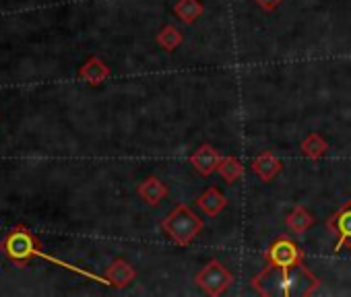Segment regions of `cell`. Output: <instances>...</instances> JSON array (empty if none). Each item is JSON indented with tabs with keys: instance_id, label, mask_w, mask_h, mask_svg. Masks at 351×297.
Instances as JSON below:
<instances>
[{
	"instance_id": "obj_9",
	"label": "cell",
	"mask_w": 351,
	"mask_h": 297,
	"mask_svg": "<svg viewBox=\"0 0 351 297\" xmlns=\"http://www.w3.org/2000/svg\"><path fill=\"white\" fill-rule=\"evenodd\" d=\"M197 205L201 207V211L207 215V217H217L226 207H228V198L223 196V192L215 186L207 188L199 198H197Z\"/></svg>"
},
{
	"instance_id": "obj_7",
	"label": "cell",
	"mask_w": 351,
	"mask_h": 297,
	"mask_svg": "<svg viewBox=\"0 0 351 297\" xmlns=\"http://www.w3.org/2000/svg\"><path fill=\"white\" fill-rule=\"evenodd\" d=\"M219 164H221V155H219L217 148L211 146V144H201V146L197 148V151L191 155V166H193L203 178L211 176L213 172H217Z\"/></svg>"
},
{
	"instance_id": "obj_2",
	"label": "cell",
	"mask_w": 351,
	"mask_h": 297,
	"mask_svg": "<svg viewBox=\"0 0 351 297\" xmlns=\"http://www.w3.org/2000/svg\"><path fill=\"white\" fill-rule=\"evenodd\" d=\"M203 227H205L203 219L186 205H178L161 221V229L178 246L193 244L197 235L203 231Z\"/></svg>"
},
{
	"instance_id": "obj_12",
	"label": "cell",
	"mask_w": 351,
	"mask_h": 297,
	"mask_svg": "<svg viewBox=\"0 0 351 297\" xmlns=\"http://www.w3.org/2000/svg\"><path fill=\"white\" fill-rule=\"evenodd\" d=\"M136 192H138V196H141L147 205L155 207V205H159V203L167 196V186H165L159 178L151 176V178H147V180L136 188Z\"/></svg>"
},
{
	"instance_id": "obj_15",
	"label": "cell",
	"mask_w": 351,
	"mask_h": 297,
	"mask_svg": "<svg viewBox=\"0 0 351 297\" xmlns=\"http://www.w3.org/2000/svg\"><path fill=\"white\" fill-rule=\"evenodd\" d=\"M312 223H314V217H312L304 207H300V205L285 217V225H287L293 233H304L306 229H310Z\"/></svg>"
},
{
	"instance_id": "obj_10",
	"label": "cell",
	"mask_w": 351,
	"mask_h": 297,
	"mask_svg": "<svg viewBox=\"0 0 351 297\" xmlns=\"http://www.w3.org/2000/svg\"><path fill=\"white\" fill-rule=\"evenodd\" d=\"M106 279L110 281V285H114L118 289H124L136 279V270L126 260H114L110 264V268L106 270Z\"/></svg>"
},
{
	"instance_id": "obj_14",
	"label": "cell",
	"mask_w": 351,
	"mask_h": 297,
	"mask_svg": "<svg viewBox=\"0 0 351 297\" xmlns=\"http://www.w3.org/2000/svg\"><path fill=\"white\" fill-rule=\"evenodd\" d=\"M300 151H302V155H306L308 159H320V157H324L326 155V151H328V142L322 138V134H318V132H310L302 142H300Z\"/></svg>"
},
{
	"instance_id": "obj_18",
	"label": "cell",
	"mask_w": 351,
	"mask_h": 297,
	"mask_svg": "<svg viewBox=\"0 0 351 297\" xmlns=\"http://www.w3.org/2000/svg\"><path fill=\"white\" fill-rule=\"evenodd\" d=\"M254 3L263 9V11H267V13H271V11H275L283 0H254Z\"/></svg>"
},
{
	"instance_id": "obj_17",
	"label": "cell",
	"mask_w": 351,
	"mask_h": 297,
	"mask_svg": "<svg viewBox=\"0 0 351 297\" xmlns=\"http://www.w3.org/2000/svg\"><path fill=\"white\" fill-rule=\"evenodd\" d=\"M184 36L178 27H173V25H165L159 34H157V44L159 48L167 50V52H173L176 48H178L182 44Z\"/></svg>"
},
{
	"instance_id": "obj_3",
	"label": "cell",
	"mask_w": 351,
	"mask_h": 297,
	"mask_svg": "<svg viewBox=\"0 0 351 297\" xmlns=\"http://www.w3.org/2000/svg\"><path fill=\"white\" fill-rule=\"evenodd\" d=\"M232 283H234L232 272H230L219 260H211V262L197 274V285H199L201 289H205V293L211 295V297L223 295Z\"/></svg>"
},
{
	"instance_id": "obj_1",
	"label": "cell",
	"mask_w": 351,
	"mask_h": 297,
	"mask_svg": "<svg viewBox=\"0 0 351 297\" xmlns=\"http://www.w3.org/2000/svg\"><path fill=\"white\" fill-rule=\"evenodd\" d=\"M318 283L320 281L304 264H295L291 268L267 264V268L252 279V287L261 295L269 297H304L314 293Z\"/></svg>"
},
{
	"instance_id": "obj_4",
	"label": "cell",
	"mask_w": 351,
	"mask_h": 297,
	"mask_svg": "<svg viewBox=\"0 0 351 297\" xmlns=\"http://www.w3.org/2000/svg\"><path fill=\"white\" fill-rule=\"evenodd\" d=\"M304 260V252L302 248L287 240V237H279L275 240L269 250H267V264L271 266H279V268H291L295 264H302Z\"/></svg>"
},
{
	"instance_id": "obj_5",
	"label": "cell",
	"mask_w": 351,
	"mask_h": 297,
	"mask_svg": "<svg viewBox=\"0 0 351 297\" xmlns=\"http://www.w3.org/2000/svg\"><path fill=\"white\" fill-rule=\"evenodd\" d=\"M326 227L337 237L335 252H341L343 248H351V201H347L332 217H328Z\"/></svg>"
},
{
	"instance_id": "obj_13",
	"label": "cell",
	"mask_w": 351,
	"mask_h": 297,
	"mask_svg": "<svg viewBox=\"0 0 351 297\" xmlns=\"http://www.w3.org/2000/svg\"><path fill=\"white\" fill-rule=\"evenodd\" d=\"M203 13H205V7L201 0H178V3L173 5V15L184 25H195Z\"/></svg>"
},
{
	"instance_id": "obj_16",
	"label": "cell",
	"mask_w": 351,
	"mask_h": 297,
	"mask_svg": "<svg viewBox=\"0 0 351 297\" xmlns=\"http://www.w3.org/2000/svg\"><path fill=\"white\" fill-rule=\"evenodd\" d=\"M217 172H219V176H221L228 184H234V182H238V180L244 176V166H242L240 159L228 155V157H221V164H219Z\"/></svg>"
},
{
	"instance_id": "obj_11",
	"label": "cell",
	"mask_w": 351,
	"mask_h": 297,
	"mask_svg": "<svg viewBox=\"0 0 351 297\" xmlns=\"http://www.w3.org/2000/svg\"><path fill=\"white\" fill-rule=\"evenodd\" d=\"M252 170L263 182H271L281 172V162L271 151H265L252 162Z\"/></svg>"
},
{
	"instance_id": "obj_8",
	"label": "cell",
	"mask_w": 351,
	"mask_h": 297,
	"mask_svg": "<svg viewBox=\"0 0 351 297\" xmlns=\"http://www.w3.org/2000/svg\"><path fill=\"white\" fill-rule=\"evenodd\" d=\"M79 77H81L85 83H89L91 87H97V85H101L106 79H110V66H108L104 60H99L97 56H91V58L81 66Z\"/></svg>"
},
{
	"instance_id": "obj_6",
	"label": "cell",
	"mask_w": 351,
	"mask_h": 297,
	"mask_svg": "<svg viewBox=\"0 0 351 297\" xmlns=\"http://www.w3.org/2000/svg\"><path fill=\"white\" fill-rule=\"evenodd\" d=\"M38 250V244L34 240V235L29 231H15L7 237L5 242V252L9 258L23 262L27 258H32V254Z\"/></svg>"
}]
</instances>
